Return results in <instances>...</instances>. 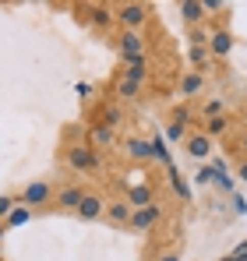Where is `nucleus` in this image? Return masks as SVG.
I'll list each match as a JSON object with an SVG mask.
<instances>
[{
	"mask_svg": "<svg viewBox=\"0 0 247 261\" xmlns=\"http://www.w3.org/2000/svg\"><path fill=\"white\" fill-rule=\"evenodd\" d=\"M60 159H64L67 170H75V173H82V176H99V173H103V155H99L88 141H82V138L67 141Z\"/></svg>",
	"mask_w": 247,
	"mask_h": 261,
	"instance_id": "nucleus-1",
	"label": "nucleus"
},
{
	"mask_svg": "<svg viewBox=\"0 0 247 261\" xmlns=\"http://www.w3.org/2000/svg\"><path fill=\"white\" fill-rule=\"evenodd\" d=\"M113 18H117L120 32H141L152 21V7L141 0H124V4H113Z\"/></svg>",
	"mask_w": 247,
	"mask_h": 261,
	"instance_id": "nucleus-2",
	"label": "nucleus"
},
{
	"mask_svg": "<svg viewBox=\"0 0 247 261\" xmlns=\"http://www.w3.org/2000/svg\"><path fill=\"white\" fill-rule=\"evenodd\" d=\"M53 191H57L53 180H29L14 198H18V205H25V208H32V212H50V205H53Z\"/></svg>",
	"mask_w": 247,
	"mask_h": 261,
	"instance_id": "nucleus-3",
	"label": "nucleus"
},
{
	"mask_svg": "<svg viewBox=\"0 0 247 261\" xmlns=\"http://www.w3.org/2000/svg\"><path fill=\"white\" fill-rule=\"evenodd\" d=\"M85 191H88V187H85L82 180H67V184H57L50 212H78V205H82Z\"/></svg>",
	"mask_w": 247,
	"mask_h": 261,
	"instance_id": "nucleus-4",
	"label": "nucleus"
},
{
	"mask_svg": "<svg viewBox=\"0 0 247 261\" xmlns=\"http://www.w3.org/2000/svg\"><path fill=\"white\" fill-rule=\"evenodd\" d=\"M163 219H166V208L156 201V205L134 208V212H131V222H127V229H131V233H152V229H156Z\"/></svg>",
	"mask_w": 247,
	"mask_h": 261,
	"instance_id": "nucleus-5",
	"label": "nucleus"
},
{
	"mask_svg": "<svg viewBox=\"0 0 247 261\" xmlns=\"http://www.w3.org/2000/svg\"><path fill=\"white\" fill-rule=\"evenodd\" d=\"M233 46H237V36L230 32V25H223V21H215V25L208 29V53H212V57H219V60H226V57L233 53Z\"/></svg>",
	"mask_w": 247,
	"mask_h": 261,
	"instance_id": "nucleus-6",
	"label": "nucleus"
},
{
	"mask_svg": "<svg viewBox=\"0 0 247 261\" xmlns=\"http://www.w3.org/2000/svg\"><path fill=\"white\" fill-rule=\"evenodd\" d=\"M113 46H117V57H149V49H152L145 32H120Z\"/></svg>",
	"mask_w": 247,
	"mask_h": 261,
	"instance_id": "nucleus-7",
	"label": "nucleus"
},
{
	"mask_svg": "<svg viewBox=\"0 0 247 261\" xmlns=\"http://www.w3.org/2000/svg\"><path fill=\"white\" fill-rule=\"evenodd\" d=\"M159 187H156V180H138V184H131L127 191H124V198H127V205L131 208H145V205H156L159 198Z\"/></svg>",
	"mask_w": 247,
	"mask_h": 261,
	"instance_id": "nucleus-8",
	"label": "nucleus"
},
{
	"mask_svg": "<svg viewBox=\"0 0 247 261\" xmlns=\"http://www.w3.org/2000/svg\"><path fill=\"white\" fill-rule=\"evenodd\" d=\"M212 152H215V141L208 138L205 130H187V138H184V155H191L194 163H205Z\"/></svg>",
	"mask_w": 247,
	"mask_h": 261,
	"instance_id": "nucleus-9",
	"label": "nucleus"
},
{
	"mask_svg": "<svg viewBox=\"0 0 247 261\" xmlns=\"http://www.w3.org/2000/svg\"><path fill=\"white\" fill-rule=\"evenodd\" d=\"M131 205H127V198L124 194H117V198H106V216H103V222H110L113 229H127V222H131Z\"/></svg>",
	"mask_w": 247,
	"mask_h": 261,
	"instance_id": "nucleus-10",
	"label": "nucleus"
},
{
	"mask_svg": "<svg viewBox=\"0 0 247 261\" xmlns=\"http://www.w3.org/2000/svg\"><path fill=\"white\" fill-rule=\"evenodd\" d=\"M75 216L82 219V222H95V219H103V216H106V198H103L99 191H85V198H82V205H78Z\"/></svg>",
	"mask_w": 247,
	"mask_h": 261,
	"instance_id": "nucleus-11",
	"label": "nucleus"
},
{
	"mask_svg": "<svg viewBox=\"0 0 247 261\" xmlns=\"http://www.w3.org/2000/svg\"><path fill=\"white\" fill-rule=\"evenodd\" d=\"M191 117H194V110H191V102H180V106H173L169 110V138L177 141H184L187 138V127H191Z\"/></svg>",
	"mask_w": 247,
	"mask_h": 261,
	"instance_id": "nucleus-12",
	"label": "nucleus"
},
{
	"mask_svg": "<svg viewBox=\"0 0 247 261\" xmlns=\"http://www.w3.org/2000/svg\"><path fill=\"white\" fill-rule=\"evenodd\" d=\"M177 92H180V99L202 95V92H205V71H184L180 82H177Z\"/></svg>",
	"mask_w": 247,
	"mask_h": 261,
	"instance_id": "nucleus-13",
	"label": "nucleus"
},
{
	"mask_svg": "<svg viewBox=\"0 0 247 261\" xmlns=\"http://www.w3.org/2000/svg\"><path fill=\"white\" fill-rule=\"evenodd\" d=\"M177 11H180V21H184L187 29H198L202 21H208L205 4H202V0H180V4H177Z\"/></svg>",
	"mask_w": 247,
	"mask_h": 261,
	"instance_id": "nucleus-14",
	"label": "nucleus"
},
{
	"mask_svg": "<svg viewBox=\"0 0 247 261\" xmlns=\"http://www.w3.org/2000/svg\"><path fill=\"white\" fill-rule=\"evenodd\" d=\"M95 124H103V127H110V130H120L124 127V106L120 102H103L95 110Z\"/></svg>",
	"mask_w": 247,
	"mask_h": 261,
	"instance_id": "nucleus-15",
	"label": "nucleus"
},
{
	"mask_svg": "<svg viewBox=\"0 0 247 261\" xmlns=\"http://www.w3.org/2000/svg\"><path fill=\"white\" fill-rule=\"evenodd\" d=\"M85 11H88L92 29H99V32H106L110 25H117V18H113V4H88Z\"/></svg>",
	"mask_w": 247,
	"mask_h": 261,
	"instance_id": "nucleus-16",
	"label": "nucleus"
},
{
	"mask_svg": "<svg viewBox=\"0 0 247 261\" xmlns=\"http://www.w3.org/2000/svg\"><path fill=\"white\" fill-rule=\"evenodd\" d=\"M145 95V85H138V82H127L117 74V82H113V99H120V102H138Z\"/></svg>",
	"mask_w": 247,
	"mask_h": 261,
	"instance_id": "nucleus-17",
	"label": "nucleus"
},
{
	"mask_svg": "<svg viewBox=\"0 0 247 261\" xmlns=\"http://www.w3.org/2000/svg\"><path fill=\"white\" fill-rule=\"evenodd\" d=\"M95 152H103V148H110L113 141H117V130H110V127H103V124H92L88 127V138H85Z\"/></svg>",
	"mask_w": 247,
	"mask_h": 261,
	"instance_id": "nucleus-18",
	"label": "nucleus"
},
{
	"mask_svg": "<svg viewBox=\"0 0 247 261\" xmlns=\"http://www.w3.org/2000/svg\"><path fill=\"white\" fill-rule=\"evenodd\" d=\"M230 127H233V117H230V113H223V117H212V120H205V124H202V130H205L212 141L226 138V134H230Z\"/></svg>",
	"mask_w": 247,
	"mask_h": 261,
	"instance_id": "nucleus-19",
	"label": "nucleus"
},
{
	"mask_svg": "<svg viewBox=\"0 0 247 261\" xmlns=\"http://www.w3.org/2000/svg\"><path fill=\"white\" fill-rule=\"evenodd\" d=\"M124 152H127L131 159H152V155H156L152 141H145V138H124Z\"/></svg>",
	"mask_w": 247,
	"mask_h": 261,
	"instance_id": "nucleus-20",
	"label": "nucleus"
},
{
	"mask_svg": "<svg viewBox=\"0 0 247 261\" xmlns=\"http://www.w3.org/2000/svg\"><path fill=\"white\" fill-rule=\"evenodd\" d=\"M223 113H226V102H223V99H205V102L198 106L202 124H205V120H212V117H223Z\"/></svg>",
	"mask_w": 247,
	"mask_h": 261,
	"instance_id": "nucleus-21",
	"label": "nucleus"
},
{
	"mask_svg": "<svg viewBox=\"0 0 247 261\" xmlns=\"http://www.w3.org/2000/svg\"><path fill=\"white\" fill-rule=\"evenodd\" d=\"M32 216H36L32 208H25V205H18V208H14V212L7 216V222H4V226H7V229H11V226H21L25 219H32Z\"/></svg>",
	"mask_w": 247,
	"mask_h": 261,
	"instance_id": "nucleus-22",
	"label": "nucleus"
},
{
	"mask_svg": "<svg viewBox=\"0 0 247 261\" xmlns=\"http://www.w3.org/2000/svg\"><path fill=\"white\" fill-rule=\"evenodd\" d=\"M18 208V198L14 194H0V222H7V216Z\"/></svg>",
	"mask_w": 247,
	"mask_h": 261,
	"instance_id": "nucleus-23",
	"label": "nucleus"
},
{
	"mask_svg": "<svg viewBox=\"0 0 247 261\" xmlns=\"http://www.w3.org/2000/svg\"><path fill=\"white\" fill-rule=\"evenodd\" d=\"M166 173H169V180H173V191L180 194V198H187L191 191H187V184H184V176L177 173V166H166Z\"/></svg>",
	"mask_w": 247,
	"mask_h": 261,
	"instance_id": "nucleus-24",
	"label": "nucleus"
},
{
	"mask_svg": "<svg viewBox=\"0 0 247 261\" xmlns=\"http://www.w3.org/2000/svg\"><path fill=\"white\" fill-rule=\"evenodd\" d=\"M208 57H212V53H208V46H191V64H194V71H202V67H205Z\"/></svg>",
	"mask_w": 247,
	"mask_h": 261,
	"instance_id": "nucleus-25",
	"label": "nucleus"
},
{
	"mask_svg": "<svg viewBox=\"0 0 247 261\" xmlns=\"http://www.w3.org/2000/svg\"><path fill=\"white\" fill-rule=\"evenodd\" d=\"M159 261H184V244H173L169 251H163Z\"/></svg>",
	"mask_w": 247,
	"mask_h": 261,
	"instance_id": "nucleus-26",
	"label": "nucleus"
},
{
	"mask_svg": "<svg viewBox=\"0 0 247 261\" xmlns=\"http://www.w3.org/2000/svg\"><path fill=\"white\" fill-rule=\"evenodd\" d=\"M237 155H240V159H247V127L240 130V138H237Z\"/></svg>",
	"mask_w": 247,
	"mask_h": 261,
	"instance_id": "nucleus-27",
	"label": "nucleus"
},
{
	"mask_svg": "<svg viewBox=\"0 0 247 261\" xmlns=\"http://www.w3.org/2000/svg\"><path fill=\"white\" fill-rule=\"evenodd\" d=\"M202 4H205V14H212V11H226L219 0H202Z\"/></svg>",
	"mask_w": 247,
	"mask_h": 261,
	"instance_id": "nucleus-28",
	"label": "nucleus"
},
{
	"mask_svg": "<svg viewBox=\"0 0 247 261\" xmlns=\"http://www.w3.org/2000/svg\"><path fill=\"white\" fill-rule=\"evenodd\" d=\"M237 176L247 184V159H237Z\"/></svg>",
	"mask_w": 247,
	"mask_h": 261,
	"instance_id": "nucleus-29",
	"label": "nucleus"
},
{
	"mask_svg": "<svg viewBox=\"0 0 247 261\" xmlns=\"http://www.w3.org/2000/svg\"><path fill=\"white\" fill-rule=\"evenodd\" d=\"M4 229H7V226H4V222H0V237H4Z\"/></svg>",
	"mask_w": 247,
	"mask_h": 261,
	"instance_id": "nucleus-30",
	"label": "nucleus"
}]
</instances>
